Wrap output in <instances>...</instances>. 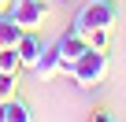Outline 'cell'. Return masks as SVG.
Wrapping results in <instances>:
<instances>
[{
  "label": "cell",
  "mask_w": 126,
  "mask_h": 122,
  "mask_svg": "<svg viewBox=\"0 0 126 122\" xmlns=\"http://www.w3.org/2000/svg\"><path fill=\"white\" fill-rule=\"evenodd\" d=\"M115 22H119V0H89V4L78 11V19L71 22V30L74 33H89L96 26L115 30Z\"/></svg>",
  "instance_id": "obj_1"
},
{
  "label": "cell",
  "mask_w": 126,
  "mask_h": 122,
  "mask_svg": "<svg viewBox=\"0 0 126 122\" xmlns=\"http://www.w3.org/2000/svg\"><path fill=\"white\" fill-rule=\"evenodd\" d=\"M108 55H111V52H100V48H85V55H82L78 63H74L71 78H74L78 85H85V89L100 85V81L108 78Z\"/></svg>",
  "instance_id": "obj_2"
},
{
  "label": "cell",
  "mask_w": 126,
  "mask_h": 122,
  "mask_svg": "<svg viewBox=\"0 0 126 122\" xmlns=\"http://www.w3.org/2000/svg\"><path fill=\"white\" fill-rule=\"evenodd\" d=\"M11 19L22 30H37L48 19V4H45V0H11Z\"/></svg>",
  "instance_id": "obj_3"
},
{
  "label": "cell",
  "mask_w": 126,
  "mask_h": 122,
  "mask_svg": "<svg viewBox=\"0 0 126 122\" xmlns=\"http://www.w3.org/2000/svg\"><path fill=\"white\" fill-rule=\"evenodd\" d=\"M56 48H59V70H63V74H71V70H74V63L85 55V48H89V44H85V33L67 30V33L56 41Z\"/></svg>",
  "instance_id": "obj_4"
},
{
  "label": "cell",
  "mask_w": 126,
  "mask_h": 122,
  "mask_svg": "<svg viewBox=\"0 0 126 122\" xmlns=\"http://www.w3.org/2000/svg\"><path fill=\"white\" fill-rule=\"evenodd\" d=\"M41 48H45V41H41V37H37L33 30H22V37H19V44H15V52H19V63H22V70H30V67L37 63Z\"/></svg>",
  "instance_id": "obj_5"
},
{
  "label": "cell",
  "mask_w": 126,
  "mask_h": 122,
  "mask_svg": "<svg viewBox=\"0 0 126 122\" xmlns=\"http://www.w3.org/2000/svg\"><path fill=\"white\" fill-rule=\"evenodd\" d=\"M30 70H33L41 81L56 78V74H59V48H56V44H45V48H41V55H37V63H33Z\"/></svg>",
  "instance_id": "obj_6"
},
{
  "label": "cell",
  "mask_w": 126,
  "mask_h": 122,
  "mask_svg": "<svg viewBox=\"0 0 126 122\" xmlns=\"http://www.w3.org/2000/svg\"><path fill=\"white\" fill-rule=\"evenodd\" d=\"M33 115H30V107L19 100V96H11V100H4L0 104V122H30Z\"/></svg>",
  "instance_id": "obj_7"
},
{
  "label": "cell",
  "mask_w": 126,
  "mask_h": 122,
  "mask_svg": "<svg viewBox=\"0 0 126 122\" xmlns=\"http://www.w3.org/2000/svg\"><path fill=\"white\" fill-rule=\"evenodd\" d=\"M19 37H22V26L11 15H0V48H15Z\"/></svg>",
  "instance_id": "obj_8"
},
{
  "label": "cell",
  "mask_w": 126,
  "mask_h": 122,
  "mask_svg": "<svg viewBox=\"0 0 126 122\" xmlns=\"http://www.w3.org/2000/svg\"><path fill=\"white\" fill-rule=\"evenodd\" d=\"M0 74H22V63H19V52L15 48H0Z\"/></svg>",
  "instance_id": "obj_9"
},
{
  "label": "cell",
  "mask_w": 126,
  "mask_h": 122,
  "mask_svg": "<svg viewBox=\"0 0 126 122\" xmlns=\"http://www.w3.org/2000/svg\"><path fill=\"white\" fill-rule=\"evenodd\" d=\"M85 44H89V48H100V52H111V30H104V26L89 30V33H85Z\"/></svg>",
  "instance_id": "obj_10"
},
{
  "label": "cell",
  "mask_w": 126,
  "mask_h": 122,
  "mask_svg": "<svg viewBox=\"0 0 126 122\" xmlns=\"http://www.w3.org/2000/svg\"><path fill=\"white\" fill-rule=\"evenodd\" d=\"M15 85H19V78H15V74H0V104L15 96Z\"/></svg>",
  "instance_id": "obj_11"
},
{
  "label": "cell",
  "mask_w": 126,
  "mask_h": 122,
  "mask_svg": "<svg viewBox=\"0 0 126 122\" xmlns=\"http://www.w3.org/2000/svg\"><path fill=\"white\" fill-rule=\"evenodd\" d=\"M8 4H11V0H0V8H8Z\"/></svg>",
  "instance_id": "obj_12"
}]
</instances>
